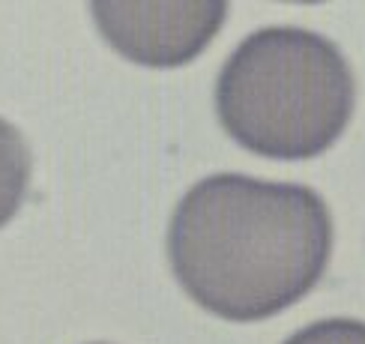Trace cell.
Here are the masks:
<instances>
[{"label":"cell","mask_w":365,"mask_h":344,"mask_svg":"<svg viewBox=\"0 0 365 344\" xmlns=\"http://www.w3.org/2000/svg\"><path fill=\"white\" fill-rule=\"evenodd\" d=\"M329 209L306 186L242 174L201 179L174 209L171 266L197 306L227 320H264L324 276Z\"/></svg>","instance_id":"cell-1"},{"label":"cell","mask_w":365,"mask_h":344,"mask_svg":"<svg viewBox=\"0 0 365 344\" xmlns=\"http://www.w3.org/2000/svg\"><path fill=\"white\" fill-rule=\"evenodd\" d=\"M227 135L257 156L312 159L336 144L354 114V75L329 39L267 27L227 57L216 84Z\"/></svg>","instance_id":"cell-2"},{"label":"cell","mask_w":365,"mask_h":344,"mask_svg":"<svg viewBox=\"0 0 365 344\" xmlns=\"http://www.w3.org/2000/svg\"><path fill=\"white\" fill-rule=\"evenodd\" d=\"M93 15L120 54L147 66H177L216 36L225 4H93Z\"/></svg>","instance_id":"cell-3"},{"label":"cell","mask_w":365,"mask_h":344,"mask_svg":"<svg viewBox=\"0 0 365 344\" xmlns=\"http://www.w3.org/2000/svg\"><path fill=\"white\" fill-rule=\"evenodd\" d=\"M30 186V147L24 135L0 120V228L19 213Z\"/></svg>","instance_id":"cell-4"},{"label":"cell","mask_w":365,"mask_h":344,"mask_svg":"<svg viewBox=\"0 0 365 344\" xmlns=\"http://www.w3.org/2000/svg\"><path fill=\"white\" fill-rule=\"evenodd\" d=\"M284 344H365V323L347 318L317 320L306 329H299Z\"/></svg>","instance_id":"cell-5"}]
</instances>
